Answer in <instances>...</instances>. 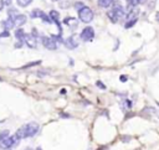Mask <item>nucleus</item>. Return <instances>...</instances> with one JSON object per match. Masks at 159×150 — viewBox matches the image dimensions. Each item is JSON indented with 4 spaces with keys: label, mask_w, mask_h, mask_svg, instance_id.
Listing matches in <instances>:
<instances>
[{
    "label": "nucleus",
    "mask_w": 159,
    "mask_h": 150,
    "mask_svg": "<svg viewBox=\"0 0 159 150\" xmlns=\"http://www.w3.org/2000/svg\"><path fill=\"white\" fill-rule=\"evenodd\" d=\"M39 129H40L39 124L35 123V121H31V123H27V124L22 125L15 134L19 136V139H25V138L34 136L39 131Z\"/></svg>",
    "instance_id": "nucleus-1"
},
{
    "label": "nucleus",
    "mask_w": 159,
    "mask_h": 150,
    "mask_svg": "<svg viewBox=\"0 0 159 150\" xmlns=\"http://www.w3.org/2000/svg\"><path fill=\"white\" fill-rule=\"evenodd\" d=\"M125 16V12H124V9L122 7V5H114L113 9L108 12V17L113 21V22H117L119 19H123Z\"/></svg>",
    "instance_id": "nucleus-2"
},
{
    "label": "nucleus",
    "mask_w": 159,
    "mask_h": 150,
    "mask_svg": "<svg viewBox=\"0 0 159 150\" xmlns=\"http://www.w3.org/2000/svg\"><path fill=\"white\" fill-rule=\"evenodd\" d=\"M78 17H80V20L82 22H86V24L91 22L93 20V11H92V9H89L88 6H84L82 10L78 11Z\"/></svg>",
    "instance_id": "nucleus-3"
},
{
    "label": "nucleus",
    "mask_w": 159,
    "mask_h": 150,
    "mask_svg": "<svg viewBox=\"0 0 159 150\" xmlns=\"http://www.w3.org/2000/svg\"><path fill=\"white\" fill-rule=\"evenodd\" d=\"M19 140H20V139H19V136H17L16 134H14V135H11V136H7V138H5V139L0 143V149L10 150Z\"/></svg>",
    "instance_id": "nucleus-4"
},
{
    "label": "nucleus",
    "mask_w": 159,
    "mask_h": 150,
    "mask_svg": "<svg viewBox=\"0 0 159 150\" xmlns=\"http://www.w3.org/2000/svg\"><path fill=\"white\" fill-rule=\"evenodd\" d=\"M80 37H81L82 41H84V42H89V41L94 37V30H93L91 26H86V27L81 31Z\"/></svg>",
    "instance_id": "nucleus-5"
},
{
    "label": "nucleus",
    "mask_w": 159,
    "mask_h": 150,
    "mask_svg": "<svg viewBox=\"0 0 159 150\" xmlns=\"http://www.w3.org/2000/svg\"><path fill=\"white\" fill-rule=\"evenodd\" d=\"M41 42H42L43 47L47 48V50H56V48H57V41H55L52 37H46V36H43V37L41 38Z\"/></svg>",
    "instance_id": "nucleus-6"
},
{
    "label": "nucleus",
    "mask_w": 159,
    "mask_h": 150,
    "mask_svg": "<svg viewBox=\"0 0 159 150\" xmlns=\"http://www.w3.org/2000/svg\"><path fill=\"white\" fill-rule=\"evenodd\" d=\"M63 43H65V46H66L68 50H73V48H76V47L78 46V41H77L76 35H72V36H70L68 38H66V40L63 41Z\"/></svg>",
    "instance_id": "nucleus-7"
},
{
    "label": "nucleus",
    "mask_w": 159,
    "mask_h": 150,
    "mask_svg": "<svg viewBox=\"0 0 159 150\" xmlns=\"http://www.w3.org/2000/svg\"><path fill=\"white\" fill-rule=\"evenodd\" d=\"M24 41H25V43L29 47H31V48H35L36 47V40H35V37L32 35H26V37H25Z\"/></svg>",
    "instance_id": "nucleus-8"
},
{
    "label": "nucleus",
    "mask_w": 159,
    "mask_h": 150,
    "mask_svg": "<svg viewBox=\"0 0 159 150\" xmlns=\"http://www.w3.org/2000/svg\"><path fill=\"white\" fill-rule=\"evenodd\" d=\"M26 20H27V17H26L24 14H19V15L14 19L15 25H17V26H22L24 24H26Z\"/></svg>",
    "instance_id": "nucleus-9"
},
{
    "label": "nucleus",
    "mask_w": 159,
    "mask_h": 150,
    "mask_svg": "<svg viewBox=\"0 0 159 150\" xmlns=\"http://www.w3.org/2000/svg\"><path fill=\"white\" fill-rule=\"evenodd\" d=\"M2 26H4V29L6 30V31H9V30H11L14 26H15V21H14V19H11V17H7L4 22H2Z\"/></svg>",
    "instance_id": "nucleus-10"
},
{
    "label": "nucleus",
    "mask_w": 159,
    "mask_h": 150,
    "mask_svg": "<svg viewBox=\"0 0 159 150\" xmlns=\"http://www.w3.org/2000/svg\"><path fill=\"white\" fill-rule=\"evenodd\" d=\"M15 37H16L17 40H20V41H24L25 37H26V33H25V31H24L22 29H17V30L15 31Z\"/></svg>",
    "instance_id": "nucleus-11"
},
{
    "label": "nucleus",
    "mask_w": 159,
    "mask_h": 150,
    "mask_svg": "<svg viewBox=\"0 0 159 150\" xmlns=\"http://www.w3.org/2000/svg\"><path fill=\"white\" fill-rule=\"evenodd\" d=\"M42 16H43V12H42V10H40V9H34V10L30 12V17H32V19L42 17Z\"/></svg>",
    "instance_id": "nucleus-12"
},
{
    "label": "nucleus",
    "mask_w": 159,
    "mask_h": 150,
    "mask_svg": "<svg viewBox=\"0 0 159 150\" xmlns=\"http://www.w3.org/2000/svg\"><path fill=\"white\" fill-rule=\"evenodd\" d=\"M63 22H65L66 25L71 26V27H76V26H77V20L73 19V17H66V19L63 20Z\"/></svg>",
    "instance_id": "nucleus-13"
},
{
    "label": "nucleus",
    "mask_w": 159,
    "mask_h": 150,
    "mask_svg": "<svg viewBox=\"0 0 159 150\" xmlns=\"http://www.w3.org/2000/svg\"><path fill=\"white\" fill-rule=\"evenodd\" d=\"M113 4V0H98V5L101 7H109L111 5Z\"/></svg>",
    "instance_id": "nucleus-14"
},
{
    "label": "nucleus",
    "mask_w": 159,
    "mask_h": 150,
    "mask_svg": "<svg viewBox=\"0 0 159 150\" xmlns=\"http://www.w3.org/2000/svg\"><path fill=\"white\" fill-rule=\"evenodd\" d=\"M16 1H17V5L21 7H26L27 5H30L32 2V0H16Z\"/></svg>",
    "instance_id": "nucleus-15"
},
{
    "label": "nucleus",
    "mask_w": 159,
    "mask_h": 150,
    "mask_svg": "<svg viewBox=\"0 0 159 150\" xmlns=\"http://www.w3.org/2000/svg\"><path fill=\"white\" fill-rule=\"evenodd\" d=\"M7 14H9V17H11V19H15V17L19 15V12H17L15 9H9Z\"/></svg>",
    "instance_id": "nucleus-16"
},
{
    "label": "nucleus",
    "mask_w": 159,
    "mask_h": 150,
    "mask_svg": "<svg viewBox=\"0 0 159 150\" xmlns=\"http://www.w3.org/2000/svg\"><path fill=\"white\" fill-rule=\"evenodd\" d=\"M127 4L130 6V7H135L137 5H139V0H127Z\"/></svg>",
    "instance_id": "nucleus-17"
},
{
    "label": "nucleus",
    "mask_w": 159,
    "mask_h": 150,
    "mask_svg": "<svg viewBox=\"0 0 159 150\" xmlns=\"http://www.w3.org/2000/svg\"><path fill=\"white\" fill-rule=\"evenodd\" d=\"M135 22H137V19H134V20H128V21H127V24L124 25V27H125V29H129V27H132Z\"/></svg>",
    "instance_id": "nucleus-18"
},
{
    "label": "nucleus",
    "mask_w": 159,
    "mask_h": 150,
    "mask_svg": "<svg viewBox=\"0 0 159 150\" xmlns=\"http://www.w3.org/2000/svg\"><path fill=\"white\" fill-rule=\"evenodd\" d=\"M9 136V131H2V133H0V143L5 139V138H7Z\"/></svg>",
    "instance_id": "nucleus-19"
},
{
    "label": "nucleus",
    "mask_w": 159,
    "mask_h": 150,
    "mask_svg": "<svg viewBox=\"0 0 159 150\" xmlns=\"http://www.w3.org/2000/svg\"><path fill=\"white\" fill-rule=\"evenodd\" d=\"M75 7L80 11V10H82V9L84 7V4H83V2H76V4H75Z\"/></svg>",
    "instance_id": "nucleus-20"
},
{
    "label": "nucleus",
    "mask_w": 159,
    "mask_h": 150,
    "mask_svg": "<svg viewBox=\"0 0 159 150\" xmlns=\"http://www.w3.org/2000/svg\"><path fill=\"white\" fill-rule=\"evenodd\" d=\"M7 36H10V33H9V31H4L2 33H0V37H7Z\"/></svg>",
    "instance_id": "nucleus-21"
},
{
    "label": "nucleus",
    "mask_w": 159,
    "mask_h": 150,
    "mask_svg": "<svg viewBox=\"0 0 159 150\" xmlns=\"http://www.w3.org/2000/svg\"><path fill=\"white\" fill-rule=\"evenodd\" d=\"M5 5H6V4H5V1H4V0H0V11L2 10V7H4Z\"/></svg>",
    "instance_id": "nucleus-22"
},
{
    "label": "nucleus",
    "mask_w": 159,
    "mask_h": 150,
    "mask_svg": "<svg viewBox=\"0 0 159 150\" xmlns=\"http://www.w3.org/2000/svg\"><path fill=\"white\" fill-rule=\"evenodd\" d=\"M97 86H98V87H101V88H102V89H104V88H106V87H104V86H103V84H102V82H99V81H98V82H97Z\"/></svg>",
    "instance_id": "nucleus-23"
},
{
    "label": "nucleus",
    "mask_w": 159,
    "mask_h": 150,
    "mask_svg": "<svg viewBox=\"0 0 159 150\" xmlns=\"http://www.w3.org/2000/svg\"><path fill=\"white\" fill-rule=\"evenodd\" d=\"M120 81L122 82H125L127 81V76H120Z\"/></svg>",
    "instance_id": "nucleus-24"
},
{
    "label": "nucleus",
    "mask_w": 159,
    "mask_h": 150,
    "mask_svg": "<svg viewBox=\"0 0 159 150\" xmlns=\"http://www.w3.org/2000/svg\"><path fill=\"white\" fill-rule=\"evenodd\" d=\"M139 2L140 4H144V2H147V0H139Z\"/></svg>",
    "instance_id": "nucleus-25"
},
{
    "label": "nucleus",
    "mask_w": 159,
    "mask_h": 150,
    "mask_svg": "<svg viewBox=\"0 0 159 150\" xmlns=\"http://www.w3.org/2000/svg\"><path fill=\"white\" fill-rule=\"evenodd\" d=\"M157 20L159 21V12H157Z\"/></svg>",
    "instance_id": "nucleus-26"
},
{
    "label": "nucleus",
    "mask_w": 159,
    "mask_h": 150,
    "mask_svg": "<svg viewBox=\"0 0 159 150\" xmlns=\"http://www.w3.org/2000/svg\"><path fill=\"white\" fill-rule=\"evenodd\" d=\"M51 1H60V0H51Z\"/></svg>",
    "instance_id": "nucleus-27"
},
{
    "label": "nucleus",
    "mask_w": 159,
    "mask_h": 150,
    "mask_svg": "<svg viewBox=\"0 0 159 150\" xmlns=\"http://www.w3.org/2000/svg\"><path fill=\"white\" fill-rule=\"evenodd\" d=\"M10 150H11V149H10Z\"/></svg>",
    "instance_id": "nucleus-28"
}]
</instances>
